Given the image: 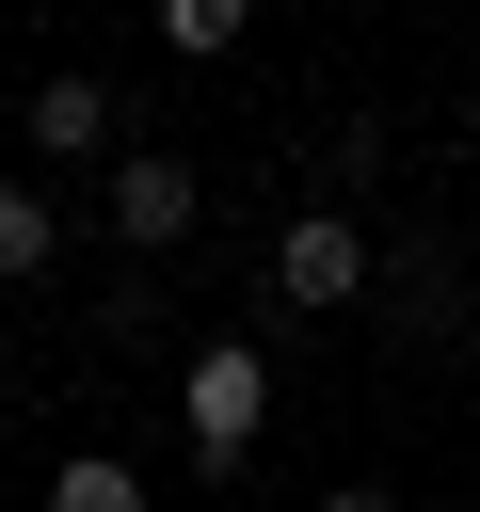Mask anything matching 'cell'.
Here are the masks:
<instances>
[{
    "label": "cell",
    "instance_id": "1",
    "mask_svg": "<svg viewBox=\"0 0 480 512\" xmlns=\"http://www.w3.org/2000/svg\"><path fill=\"white\" fill-rule=\"evenodd\" d=\"M384 240V272H368V320H384V352H448L464 320H480V272H464V240L448 224H368Z\"/></svg>",
    "mask_w": 480,
    "mask_h": 512
},
{
    "label": "cell",
    "instance_id": "2",
    "mask_svg": "<svg viewBox=\"0 0 480 512\" xmlns=\"http://www.w3.org/2000/svg\"><path fill=\"white\" fill-rule=\"evenodd\" d=\"M176 416H192V480H240V464H256V416H272V352H256V336H192Z\"/></svg>",
    "mask_w": 480,
    "mask_h": 512
},
{
    "label": "cell",
    "instance_id": "3",
    "mask_svg": "<svg viewBox=\"0 0 480 512\" xmlns=\"http://www.w3.org/2000/svg\"><path fill=\"white\" fill-rule=\"evenodd\" d=\"M256 272H272V304H288V320H336V304H368V272H384V240H368L352 208H288Z\"/></svg>",
    "mask_w": 480,
    "mask_h": 512
},
{
    "label": "cell",
    "instance_id": "4",
    "mask_svg": "<svg viewBox=\"0 0 480 512\" xmlns=\"http://www.w3.org/2000/svg\"><path fill=\"white\" fill-rule=\"evenodd\" d=\"M96 224H112V256H176V240L208 224V176H192L176 144H128V160L96 176Z\"/></svg>",
    "mask_w": 480,
    "mask_h": 512
},
{
    "label": "cell",
    "instance_id": "5",
    "mask_svg": "<svg viewBox=\"0 0 480 512\" xmlns=\"http://www.w3.org/2000/svg\"><path fill=\"white\" fill-rule=\"evenodd\" d=\"M16 144H32V160H64V176H80V160L112 176V160H128V112H112V80L48 64V80H32V112H16Z\"/></svg>",
    "mask_w": 480,
    "mask_h": 512
},
{
    "label": "cell",
    "instance_id": "6",
    "mask_svg": "<svg viewBox=\"0 0 480 512\" xmlns=\"http://www.w3.org/2000/svg\"><path fill=\"white\" fill-rule=\"evenodd\" d=\"M384 160H400V128H384V112H336V128L304 144V176H320L304 208H368V192H384Z\"/></svg>",
    "mask_w": 480,
    "mask_h": 512
},
{
    "label": "cell",
    "instance_id": "7",
    "mask_svg": "<svg viewBox=\"0 0 480 512\" xmlns=\"http://www.w3.org/2000/svg\"><path fill=\"white\" fill-rule=\"evenodd\" d=\"M48 256H80V224H64V192H48V176H0V288H32Z\"/></svg>",
    "mask_w": 480,
    "mask_h": 512
},
{
    "label": "cell",
    "instance_id": "8",
    "mask_svg": "<svg viewBox=\"0 0 480 512\" xmlns=\"http://www.w3.org/2000/svg\"><path fill=\"white\" fill-rule=\"evenodd\" d=\"M48 512H144V464H112V448H64V464H48Z\"/></svg>",
    "mask_w": 480,
    "mask_h": 512
},
{
    "label": "cell",
    "instance_id": "9",
    "mask_svg": "<svg viewBox=\"0 0 480 512\" xmlns=\"http://www.w3.org/2000/svg\"><path fill=\"white\" fill-rule=\"evenodd\" d=\"M144 32H160V64H224L240 48V0H160Z\"/></svg>",
    "mask_w": 480,
    "mask_h": 512
},
{
    "label": "cell",
    "instance_id": "10",
    "mask_svg": "<svg viewBox=\"0 0 480 512\" xmlns=\"http://www.w3.org/2000/svg\"><path fill=\"white\" fill-rule=\"evenodd\" d=\"M320 512H400V496H384V480H336V496H320Z\"/></svg>",
    "mask_w": 480,
    "mask_h": 512
},
{
    "label": "cell",
    "instance_id": "11",
    "mask_svg": "<svg viewBox=\"0 0 480 512\" xmlns=\"http://www.w3.org/2000/svg\"><path fill=\"white\" fill-rule=\"evenodd\" d=\"M448 144H480V80H464V128H448Z\"/></svg>",
    "mask_w": 480,
    "mask_h": 512
}]
</instances>
